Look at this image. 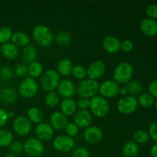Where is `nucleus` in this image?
<instances>
[{"label":"nucleus","mask_w":157,"mask_h":157,"mask_svg":"<svg viewBox=\"0 0 157 157\" xmlns=\"http://www.w3.org/2000/svg\"><path fill=\"white\" fill-rule=\"evenodd\" d=\"M64 131H65L67 136L73 137L79 133V127L75 123H67L64 128Z\"/></svg>","instance_id":"obj_38"},{"label":"nucleus","mask_w":157,"mask_h":157,"mask_svg":"<svg viewBox=\"0 0 157 157\" xmlns=\"http://www.w3.org/2000/svg\"><path fill=\"white\" fill-rule=\"evenodd\" d=\"M106 72V65L103 61H96L89 65L87 69V76L89 79L95 80L101 78Z\"/></svg>","instance_id":"obj_14"},{"label":"nucleus","mask_w":157,"mask_h":157,"mask_svg":"<svg viewBox=\"0 0 157 157\" xmlns=\"http://www.w3.org/2000/svg\"><path fill=\"white\" fill-rule=\"evenodd\" d=\"M138 105L139 104L136 98L131 95H127L119 100L117 107L118 111L122 114H130L136 111Z\"/></svg>","instance_id":"obj_9"},{"label":"nucleus","mask_w":157,"mask_h":157,"mask_svg":"<svg viewBox=\"0 0 157 157\" xmlns=\"http://www.w3.org/2000/svg\"><path fill=\"white\" fill-rule=\"evenodd\" d=\"M150 154L153 157H157V144H154L150 150Z\"/></svg>","instance_id":"obj_48"},{"label":"nucleus","mask_w":157,"mask_h":157,"mask_svg":"<svg viewBox=\"0 0 157 157\" xmlns=\"http://www.w3.org/2000/svg\"><path fill=\"white\" fill-rule=\"evenodd\" d=\"M11 40H12V44H14L17 47H25L29 45L30 38L27 33L18 31L13 33Z\"/></svg>","instance_id":"obj_24"},{"label":"nucleus","mask_w":157,"mask_h":157,"mask_svg":"<svg viewBox=\"0 0 157 157\" xmlns=\"http://www.w3.org/2000/svg\"><path fill=\"white\" fill-rule=\"evenodd\" d=\"M121 42L117 38L113 35H109L103 40V48L107 52L110 54L117 53L121 51Z\"/></svg>","instance_id":"obj_18"},{"label":"nucleus","mask_w":157,"mask_h":157,"mask_svg":"<svg viewBox=\"0 0 157 157\" xmlns=\"http://www.w3.org/2000/svg\"><path fill=\"white\" fill-rule=\"evenodd\" d=\"M122 152L124 157H136L139 153V146L133 140H129L124 144Z\"/></svg>","instance_id":"obj_26"},{"label":"nucleus","mask_w":157,"mask_h":157,"mask_svg":"<svg viewBox=\"0 0 157 157\" xmlns=\"http://www.w3.org/2000/svg\"><path fill=\"white\" fill-rule=\"evenodd\" d=\"M148 134L152 138V140L157 144V122H154L150 124V127H149Z\"/></svg>","instance_id":"obj_44"},{"label":"nucleus","mask_w":157,"mask_h":157,"mask_svg":"<svg viewBox=\"0 0 157 157\" xmlns=\"http://www.w3.org/2000/svg\"><path fill=\"white\" fill-rule=\"evenodd\" d=\"M120 84L114 80H107L99 85V90L101 96L107 98H112L119 94Z\"/></svg>","instance_id":"obj_11"},{"label":"nucleus","mask_w":157,"mask_h":157,"mask_svg":"<svg viewBox=\"0 0 157 157\" xmlns=\"http://www.w3.org/2000/svg\"><path fill=\"white\" fill-rule=\"evenodd\" d=\"M77 103L72 98H64L61 103V112L66 117L71 116L77 111Z\"/></svg>","instance_id":"obj_21"},{"label":"nucleus","mask_w":157,"mask_h":157,"mask_svg":"<svg viewBox=\"0 0 157 157\" xmlns=\"http://www.w3.org/2000/svg\"><path fill=\"white\" fill-rule=\"evenodd\" d=\"M71 74L77 79L83 80L87 76V70L81 64H77V65L74 66L72 68Z\"/></svg>","instance_id":"obj_36"},{"label":"nucleus","mask_w":157,"mask_h":157,"mask_svg":"<svg viewBox=\"0 0 157 157\" xmlns=\"http://www.w3.org/2000/svg\"><path fill=\"white\" fill-rule=\"evenodd\" d=\"M138 104L142 106L143 107L148 108V107H152L155 104V98L150 94L149 93H144L140 95L137 99Z\"/></svg>","instance_id":"obj_31"},{"label":"nucleus","mask_w":157,"mask_h":157,"mask_svg":"<svg viewBox=\"0 0 157 157\" xmlns=\"http://www.w3.org/2000/svg\"><path fill=\"white\" fill-rule=\"evenodd\" d=\"M84 140L90 144H96L101 142L103 138V131L97 126H90L84 132Z\"/></svg>","instance_id":"obj_12"},{"label":"nucleus","mask_w":157,"mask_h":157,"mask_svg":"<svg viewBox=\"0 0 157 157\" xmlns=\"http://www.w3.org/2000/svg\"><path fill=\"white\" fill-rule=\"evenodd\" d=\"M54 149L59 153H69L75 148V140L67 135H59L54 139L52 143Z\"/></svg>","instance_id":"obj_8"},{"label":"nucleus","mask_w":157,"mask_h":157,"mask_svg":"<svg viewBox=\"0 0 157 157\" xmlns=\"http://www.w3.org/2000/svg\"><path fill=\"white\" fill-rule=\"evenodd\" d=\"M5 157H16V155H15V154H12V153H8V154L6 155V156H5Z\"/></svg>","instance_id":"obj_51"},{"label":"nucleus","mask_w":157,"mask_h":157,"mask_svg":"<svg viewBox=\"0 0 157 157\" xmlns=\"http://www.w3.org/2000/svg\"><path fill=\"white\" fill-rule=\"evenodd\" d=\"M7 114H8V117H9V118H13L15 116V113L12 111L7 112Z\"/></svg>","instance_id":"obj_50"},{"label":"nucleus","mask_w":157,"mask_h":157,"mask_svg":"<svg viewBox=\"0 0 157 157\" xmlns=\"http://www.w3.org/2000/svg\"><path fill=\"white\" fill-rule=\"evenodd\" d=\"M90 111L94 116L101 118L108 114L110 111V105L107 99L101 95H95L90 100Z\"/></svg>","instance_id":"obj_3"},{"label":"nucleus","mask_w":157,"mask_h":157,"mask_svg":"<svg viewBox=\"0 0 157 157\" xmlns=\"http://www.w3.org/2000/svg\"><path fill=\"white\" fill-rule=\"evenodd\" d=\"M146 13L148 15V18L152 19H157V4L152 3L147 7Z\"/></svg>","instance_id":"obj_41"},{"label":"nucleus","mask_w":157,"mask_h":157,"mask_svg":"<svg viewBox=\"0 0 157 157\" xmlns=\"http://www.w3.org/2000/svg\"><path fill=\"white\" fill-rule=\"evenodd\" d=\"M37 138L41 141H48L52 139L54 136V129L51 124L41 122L37 124L35 130Z\"/></svg>","instance_id":"obj_13"},{"label":"nucleus","mask_w":157,"mask_h":157,"mask_svg":"<svg viewBox=\"0 0 157 157\" xmlns=\"http://www.w3.org/2000/svg\"><path fill=\"white\" fill-rule=\"evenodd\" d=\"M15 74L18 77H23L28 74V66L25 64H18L15 67Z\"/></svg>","instance_id":"obj_42"},{"label":"nucleus","mask_w":157,"mask_h":157,"mask_svg":"<svg viewBox=\"0 0 157 157\" xmlns=\"http://www.w3.org/2000/svg\"><path fill=\"white\" fill-rule=\"evenodd\" d=\"M77 106H78L81 110H87L90 107V99L80 98L77 103Z\"/></svg>","instance_id":"obj_45"},{"label":"nucleus","mask_w":157,"mask_h":157,"mask_svg":"<svg viewBox=\"0 0 157 157\" xmlns=\"http://www.w3.org/2000/svg\"><path fill=\"white\" fill-rule=\"evenodd\" d=\"M50 122L52 128L57 130H61L65 128L68 121L67 117L61 111H55L51 115Z\"/></svg>","instance_id":"obj_19"},{"label":"nucleus","mask_w":157,"mask_h":157,"mask_svg":"<svg viewBox=\"0 0 157 157\" xmlns=\"http://www.w3.org/2000/svg\"><path fill=\"white\" fill-rule=\"evenodd\" d=\"M60 102V98L59 95L57 92L52 91L48 92L47 94L45 95L44 98V103L47 106L50 107H56Z\"/></svg>","instance_id":"obj_32"},{"label":"nucleus","mask_w":157,"mask_h":157,"mask_svg":"<svg viewBox=\"0 0 157 157\" xmlns=\"http://www.w3.org/2000/svg\"><path fill=\"white\" fill-rule=\"evenodd\" d=\"M74 65L72 61L68 58H62L57 64V72L60 75L68 76L71 74Z\"/></svg>","instance_id":"obj_23"},{"label":"nucleus","mask_w":157,"mask_h":157,"mask_svg":"<svg viewBox=\"0 0 157 157\" xmlns=\"http://www.w3.org/2000/svg\"><path fill=\"white\" fill-rule=\"evenodd\" d=\"M133 139L135 143L137 144H147L150 139L148 133L142 130H137L133 134Z\"/></svg>","instance_id":"obj_34"},{"label":"nucleus","mask_w":157,"mask_h":157,"mask_svg":"<svg viewBox=\"0 0 157 157\" xmlns=\"http://www.w3.org/2000/svg\"><path fill=\"white\" fill-rule=\"evenodd\" d=\"M9 117H8L7 111L2 108H0V128L4 127L7 123Z\"/></svg>","instance_id":"obj_47"},{"label":"nucleus","mask_w":157,"mask_h":157,"mask_svg":"<svg viewBox=\"0 0 157 157\" xmlns=\"http://www.w3.org/2000/svg\"><path fill=\"white\" fill-rule=\"evenodd\" d=\"M127 93H128V92H127V87H120L119 94H121V95H124V96H127Z\"/></svg>","instance_id":"obj_49"},{"label":"nucleus","mask_w":157,"mask_h":157,"mask_svg":"<svg viewBox=\"0 0 157 157\" xmlns=\"http://www.w3.org/2000/svg\"><path fill=\"white\" fill-rule=\"evenodd\" d=\"M27 117L31 121V123L38 124L43 121L44 114L40 108L36 107H32L28 110Z\"/></svg>","instance_id":"obj_25"},{"label":"nucleus","mask_w":157,"mask_h":157,"mask_svg":"<svg viewBox=\"0 0 157 157\" xmlns=\"http://www.w3.org/2000/svg\"><path fill=\"white\" fill-rule=\"evenodd\" d=\"M75 124L79 128H87L90 127L92 121V116L90 111L87 110H79L76 111L74 116Z\"/></svg>","instance_id":"obj_15"},{"label":"nucleus","mask_w":157,"mask_h":157,"mask_svg":"<svg viewBox=\"0 0 157 157\" xmlns=\"http://www.w3.org/2000/svg\"><path fill=\"white\" fill-rule=\"evenodd\" d=\"M60 82V75L57 71L49 69L41 75L40 85L41 88L47 92L55 91Z\"/></svg>","instance_id":"obj_4"},{"label":"nucleus","mask_w":157,"mask_h":157,"mask_svg":"<svg viewBox=\"0 0 157 157\" xmlns=\"http://www.w3.org/2000/svg\"><path fill=\"white\" fill-rule=\"evenodd\" d=\"M38 90V84L34 78L27 77L19 84L18 93L25 98H31L35 96Z\"/></svg>","instance_id":"obj_7"},{"label":"nucleus","mask_w":157,"mask_h":157,"mask_svg":"<svg viewBox=\"0 0 157 157\" xmlns=\"http://www.w3.org/2000/svg\"><path fill=\"white\" fill-rule=\"evenodd\" d=\"M0 53H1V47H0Z\"/></svg>","instance_id":"obj_53"},{"label":"nucleus","mask_w":157,"mask_h":157,"mask_svg":"<svg viewBox=\"0 0 157 157\" xmlns=\"http://www.w3.org/2000/svg\"><path fill=\"white\" fill-rule=\"evenodd\" d=\"M13 130L15 133L21 136H27L32 130V123L28 119L27 117L20 116L15 118L12 124Z\"/></svg>","instance_id":"obj_10"},{"label":"nucleus","mask_w":157,"mask_h":157,"mask_svg":"<svg viewBox=\"0 0 157 157\" xmlns=\"http://www.w3.org/2000/svg\"><path fill=\"white\" fill-rule=\"evenodd\" d=\"M1 53L7 59H15L18 55V47L12 42H7L3 44L1 47Z\"/></svg>","instance_id":"obj_22"},{"label":"nucleus","mask_w":157,"mask_h":157,"mask_svg":"<svg viewBox=\"0 0 157 157\" xmlns=\"http://www.w3.org/2000/svg\"><path fill=\"white\" fill-rule=\"evenodd\" d=\"M57 89L58 94L64 98H71L76 92V86L75 83L68 79H64L60 81Z\"/></svg>","instance_id":"obj_16"},{"label":"nucleus","mask_w":157,"mask_h":157,"mask_svg":"<svg viewBox=\"0 0 157 157\" xmlns=\"http://www.w3.org/2000/svg\"><path fill=\"white\" fill-rule=\"evenodd\" d=\"M71 157H90V152L85 147H79L74 150Z\"/></svg>","instance_id":"obj_40"},{"label":"nucleus","mask_w":157,"mask_h":157,"mask_svg":"<svg viewBox=\"0 0 157 157\" xmlns=\"http://www.w3.org/2000/svg\"><path fill=\"white\" fill-rule=\"evenodd\" d=\"M14 73L9 66H3L0 69V78L2 81H10L13 78Z\"/></svg>","instance_id":"obj_37"},{"label":"nucleus","mask_w":157,"mask_h":157,"mask_svg":"<svg viewBox=\"0 0 157 157\" xmlns=\"http://www.w3.org/2000/svg\"><path fill=\"white\" fill-rule=\"evenodd\" d=\"M55 40L57 44L59 45H68L71 41V35L66 31H61L55 35Z\"/></svg>","instance_id":"obj_30"},{"label":"nucleus","mask_w":157,"mask_h":157,"mask_svg":"<svg viewBox=\"0 0 157 157\" xmlns=\"http://www.w3.org/2000/svg\"><path fill=\"white\" fill-rule=\"evenodd\" d=\"M99 90V84L95 80L85 79L79 83L77 92L81 98H92Z\"/></svg>","instance_id":"obj_6"},{"label":"nucleus","mask_w":157,"mask_h":157,"mask_svg":"<svg viewBox=\"0 0 157 157\" xmlns=\"http://www.w3.org/2000/svg\"><path fill=\"white\" fill-rule=\"evenodd\" d=\"M14 136L12 132L9 130H0V147H9L13 142Z\"/></svg>","instance_id":"obj_29"},{"label":"nucleus","mask_w":157,"mask_h":157,"mask_svg":"<svg viewBox=\"0 0 157 157\" xmlns=\"http://www.w3.org/2000/svg\"><path fill=\"white\" fill-rule=\"evenodd\" d=\"M22 59L26 63H32L35 61L37 57V50L33 45L29 44L22 51Z\"/></svg>","instance_id":"obj_27"},{"label":"nucleus","mask_w":157,"mask_h":157,"mask_svg":"<svg viewBox=\"0 0 157 157\" xmlns=\"http://www.w3.org/2000/svg\"><path fill=\"white\" fill-rule=\"evenodd\" d=\"M23 145V151L29 157H40L44 151L42 141L38 138L31 137L25 141Z\"/></svg>","instance_id":"obj_5"},{"label":"nucleus","mask_w":157,"mask_h":157,"mask_svg":"<svg viewBox=\"0 0 157 157\" xmlns=\"http://www.w3.org/2000/svg\"><path fill=\"white\" fill-rule=\"evenodd\" d=\"M140 29L147 36H156L157 35V21L150 18H144L140 23Z\"/></svg>","instance_id":"obj_17"},{"label":"nucleus","mask_w":157,"mask_h":157,"mask_svg":"<svg viewBox=\"0 0 157 157\" xmlns=\"http://www.w3.org/2000/svg\"><path fill=\"white\" fill-rule=\"evenodd\" d=\"M18 100L15 89L12 87H4L0 90V101L6 104H12Z\"/></svg>","instance_id":"obj_20"},{"label":"nucleus","mask_w":157,"mask_h":157,"mask_svg":"<svg viewBox=\"0 0 157 157\" xmlns=\"http://www.w3.org/2000/svg\"><path fill=\"white\" fill-rule=\"evenodd\" d=\"M133 75V67L128 62H121L115 67L113 78L116 82L121 84H127Z\"/></svg>","instance_id":"obj_2"},{"label":"nucleus","mask_w":157,"mask_h":157,"mask_svg":"<svg viewBox=\"0 0 157 157\" xmlns=\"http://www.w3.org/2000/svg\"><path fill=\"white\" fill-rule=\"evenodd\" d=\"M149 94H151L154 98H157V80L150 83L148 86Z\"/></svg>","instance_id":"obj_46"},{"label":"nucleus","mask_w":157,"mask_h":157,"mask_svg":"<svg viewBox=\"0 0 157 157\" xmlns=\"http://www.w3.org/2000/svg\"><path fill=\"white\" fill-rule=\"evenodd\" d=\"M134 44H133V41L130 40H124L121 42V50H122L124 52H130L133 49Z\"/></svg>","instance_id":"obj_43"},{"label":"nucleus","mask_w":157,"mask_h":157,"mask_svg":"<svg viewBox=\"0 0 157 157\" xmlns=\"http://www.w3.org/2000/svg\"><path fill=\"white\" fill-rule=\"evenodd\" d=\"M155 107H156V110H157V100L156 101H155Z\"/></svg>","instance_id":"obj_52"},{"label":"nucleus","mask_w":157,"mask_h":157,"mask_svg":"<svg viewBox=\"0 0 157 157\" xmlns=\"http://www.w3.org/2000/svg\"><path fill=\"white\" fill-rule=\"evenodd\" d=\"M32 37L38 45L48 47L52 43L54 35L52 30L48 26L43 24L35 25L32 30Z\"/></svg>","instance_id":"obj_1"},{"label":"nucleus","mask_w":157,"mask_h":157,"mask_svg":"<svg viewBox=\"0 0 157 157\" xmlns=\"http://www.w3.org/2000/svg\"><path fill=\"white\" fill-rule=\"evenodd\" d=\"M9 152L12 154L18 155L20 154L23 151V145L18 141L12 142L10 145L9 146Z\"/></svg>","instance_id":"obj_39"},{"label":"nucleus","mask_w":157,"mask_h":157,"mask_svg":"<svg viewBox=\"0 0 157 157\" xmlns=\"http://www.w3.org/2000/svg\"><path fill=\"white\" fill-rule=\"evenodd\" d=\"M127 92L130 94L131 96L137 95L142 91L143 86L141 83L137 81H130L128 84H127Z\"/></svg>","instance_id":"obj_33"},{"label":"nucleus","mask_w":157,"mask_h":157,"mask_svg":"<svg viewBox=\"0 0 157 157\" xmlns=\"http://www.w3.org/2000/svg\"><path fill=\"white\" fill-rule=\"evenodd\" d=\"M13 33L11 28L8 26H3L0 28V43L1 44H6L9 42V40L12 39Z\"/></svg>","instance_id":"obj_35"},{"label":"nucleus","mask_w":157,"mask_h":157,"mask_svg":"<svg viewBox=\"0 0 157 157\" xmlns=\"http://www.w3.org/2000/svg\"><path fill=\"white\" fill-rule=\"evenodd\" d=\"M28 74L30 78H36L41 76L43 74V65L39 61H33L28 66Z\"/></svg>","instance_id":"obj_28"}]
</instances>
